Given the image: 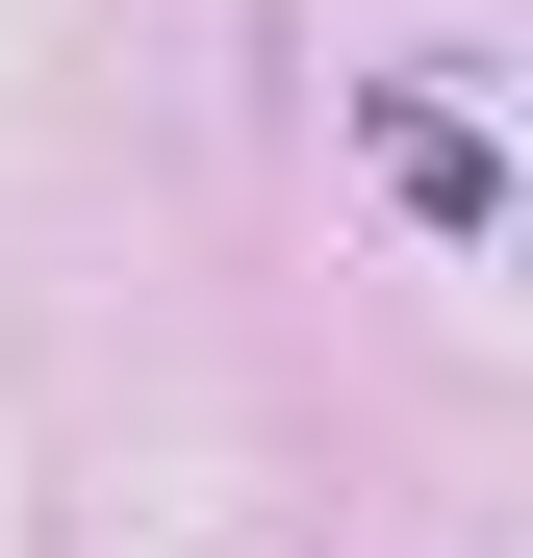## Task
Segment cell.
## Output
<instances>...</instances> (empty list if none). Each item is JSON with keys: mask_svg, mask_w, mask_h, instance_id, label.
Instances as JSON below:
<instances>
[{"mask_svg": "<svg viewBox=\"0 0 533 558\" xmlns=\"http://www.w3.org/2000/svg\"><path fill=\"white\" fill-rule=\"evenodd\" d=\"M355 128H381V178H407V229H458V254L508 229V153H483L458 102H432V76H381V102H355Z\"/></svg>", "mask_w": 533, "mask_h": 558, "instance_id": "6da1fadb", "label": "cell"}]
</instances>
